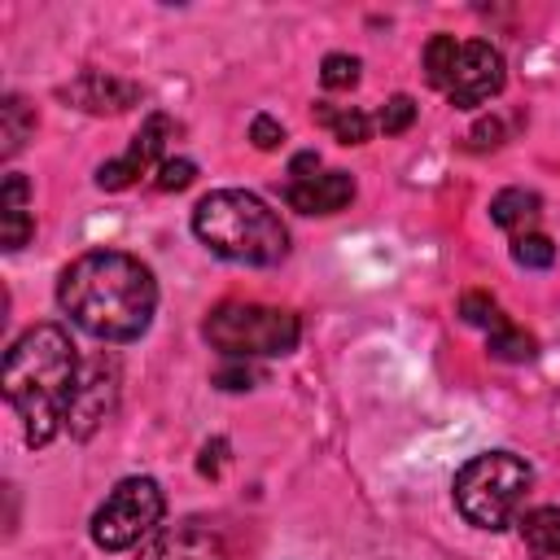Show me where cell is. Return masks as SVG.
Returning <instances> with one entry per match:
<instances>
[{"label": "cell", "instance_id": "5b68a950", "mask_svg": "<svg viewBox=\"0 0 560 560\" xmlns=\"http://www.w3.org/2000/svg\"><path fill=\"white\" fill-rule=\"evenodd\" d=\"M201 337L223 354V359H276L293 354L302 324L284 306H262V302H223L206 315Z\"/></svg>", "mask_w": 560, "mask_h": 560}, {"label": "cell", "instance_id": "d6986e66", "mask_svg": "<svg viewBox=\"0 0 560 560\" xmlns=\"http://www.w3.org/2000/svg\"><path fill=\"white\" fill-rule=\"evenodd\" d=\"M512 258H516V267H525V271H547V267L556 262V241L542 236V232H525V236L512 241Z\"/></svg>", "mask_w": 560, "mask_h": 560}, {"label": "cell", "instance_id": "83f0119b", "mask_svg": "<svg viewBox=\"0 0 560 560\" xmlns=\"http://www.w3.org/2000/svg\"><path fill=\"white\" fill-rule=\"evenodd\" d=\"M499 136H503V127H499L494 118H486V122H477V127H472V149H486V144L494 149V144H499Z\"/></svg>", "mask_w": 560, "mask_h": 560}, {"label": "cell", "instance_id": "4316f807", "mask_svg": "<svg viewBox=\"0 0 560 560\" xmlns=\"http://www.w3.org/2000/svg\"><path fill=\"white\" fill-rule=\"evenodd\" d=\"M223 451H228V442L223 438H214V442H206V451H201V472L206 477H219V464H223Z\"/></svg>", "mask_w": 560, "mask_h": 560}, {"label": "cell", "instance_id": "277c9868", "mask_svg": "<svg viewBox=\"0 0 560 560\" xmlns=\"http://www.w3.org/2000/svg\"><path fill=\"white\" fill-rule=\"evenodd\" d=\"M529 486H534V468L512 451H481L451 481L459 516L468 525H477V529L512 525L521 503H525V494H529Z\"/></svg>", "mask_w": 560, "mask_h": 560}, {"label": "cell", "instance_id": "52a82bcc", "mask_svg": "<svg viewBox=\"0 0 560 560\" xmlns=\"http://www.w3.org/2000/svg\"><path fill=\"white\" fill-rule=\"evenodd\" d=\"M503 52L486 39H464L455 48V61H451V74H446V88L442 96L459 109H477L486 105L490 96L503 92Z\"/></svg>", "mask_w": 560, "mask_h": 560}, {"label": "cell", "instance_id": "603a6c76", "mask_svg": "<svg viewBox=\"0 0 560 560\" xmlns=\"http://www.w3.org/2000/svg\"><path fill=\"white\" fill-rule=\"evenodd\" d=\"M459 319L472 324V328H486V332H490V328L503 319V311L494 306L490 293H464V298H459Z\"/></svg>", "mask_w": 560, "mask_h": 560}, {"label": "cell", "instance_id": "ba28073f", "mask_svg": "<svg viewBox=\"0 0 560 560\" xmlns=\"http://www.w3.org/2000/svg\"><path fill=\"white\" fill-rule=\"evenodd\" d=\"M140 560H228V542L210 521L184 516L175 525H158L140 542Z\"/></svg>", "mask_w": 560, "mask_h": 560}, {"label": "cell", "instance_id": "3957f363", "mask_svg": "<svg viewBox=\"0 0 560 560\" xmlns=\"http://www.w3.org/2000/svg\"><path fill=\"white\" fill-rule=\"evenodd\" d=\"M197 241L241 267H276L289 254L284 219L245 188H214L192 206Z\"/></svg>", "mask_w": 560, "mask_h": 560}, {"label": "cell", "instance_id": "7402d4cb", "mask_svg": "<svg viewBox=\"0 0 560 560\" xmlns=\"http://www.w3.org/2000/svg\"><path fill=\"white\" fill-rule=\"evenodd\" d=\"M376 122H381V131L385 136H402L411 122H416V101L407 96V92H398V96H389L385 105H381V114H376Z\"/></svg>", "mask_w": 560, "mask_h": 560}, {"label": "cell", "instance_id": "cb8c5ba5", "mask_svg": "<svg viewBox=\"0 0 560 560\" xmlns=\"http://www.w3.org/2000/svg\"><path fill=\"white\" fill-rule=\"evenodd\" d=\"M192 175H197V166H192L188 158H166V162L158 166V188H162V192H179V188L192 184Z\"/></svg>", "mask_w": 560, "mask_h": 560}, {"label": "cell", "instance_id": "44dd1931", "mask_svg": "<svg viewBox=\"0 0 560 560\" xmlns=\"http://www.w3.org/2000/svg\"><path fill=\"white\" fill-rule=\"evenodd\" d=\"M319 83H324L328 92L354 88V83H359V57H350V52H328V57L319 61Z\"/></svg>", "mask_w": 560, "mask_h": 560}, {"label": "cell", "instance_id": "9a60e30c", "mask_svg": "<svg viewBox=\"0 0 560 560\" xmlns=\"http://www.w3.org/2000/svg\"><path fill=\"white\" fill-rule=\"evenodd\" d=\"M315 122L328 127L341 144H368V136H372V118L363 109H354V105H328V101H319L315 105Z\"/></svg>", "mask_w": 560, "mask_h": 560}, {"label": "cell", "instance_id": "6da1fadb", "mask_svg": "<svg viewBox=\"0 0 560 560\" xmlns=\"http://www.w3.org/2000/svg\"><path fill=\"white\" fill-rule=\"evenodd\" d=\"M57 302L74 328L96 341H136L158 311L153 271L122 249H88L79 254L61 280Z\"/></svg>", "mask_w": 560, "mask_h": 560}, {"label": "cell", "instance_id": "ac0fdd59", "mask_svg": "<svg viewBox=\"0 0 560 560\" xmlns=\"http://www.w3.org/2000/svg\"><path fill=\"white\" fill-rule=\"evenodd\" d=\"M521 538L538 556H560V508H534L521 516Z\"/></svg>", "mask_w": 560, "mask_h": 560}, {"label": "cell", "instance_id": "7a4b0ae2", "mask_svg": "<svg viewBox=\"0 0 560 560\" xmlns=\"http://www.w3.org/2000/svg\"><path fill=\"white\" fill-rule=\"evenodd\" d=\"M4 398L22 420V433L31 446H48L66 429L70 398L79 389V354L61 324H35L26 328L0 372Z\"/></svg>", "mask_w": 560, "mask_h": 560}, {"label": "cell", "instance_id": "5bb4252c", "mask_svg": "<svg viewBox=\"0 0 560 560\" xmlns=\"http://www.w3.org/2000/svg\"><path fill=\"white\" fill-rule=\"evenodd\" d=\"M490 219H494L503 232H512V241H516V236L534 232V223L542 219V201H538V192H529V188H503V192L490 201Z\"/></svg>", "mask_w": 560, "mask_h": 560}, {"label": "cell", "instance_id": "2e32d148", "mask_svg": "<svg viewBox=\"0 0 560 560\" xmlns=\"http://www.w3.org/2000/svg\"><path fill=\"white\" fill-rule=\"evenodd\" d=\"M31 131H35V109H31L18 92H9V96L0 101V153L13 158V153L26 144Z\"/></svg>", "mask_w": 560, "mask_h": 560}, {"label": "cell", "instance_id": "e0dca14e", "mask_svg": "<svg viewBox=\"0 0 560 560\" xmlns=\"http://www.w3.org/2000/svg\"><path fill=\"white\" fill-rule=\"evenodd\" d=\"M486 350H490L494 359H503V363H525V359L538 354V350H534V337H529L525 328H516L508 315L486 332Z\"/></svg>", "mask_w": 560, "mask_h": 560}, {"label": "cell", "instance_id": "d4e9b609", "mask_svg": "<svg viewBox=\"0 0 560 560\" xmlns=\"http://www.w3.org/2000/svg\"><path fill=\"white\" fill-rule=\"evenodd\" d=\"M214 381H219V389H254L258 385V372L249 363H241V359H228V368H219Z\"/></svg>", "mask_w": 560, "mask_h": 560}, {"label": "cell", "instance_id": "484cf974", "mask_svg": "<svg viewBox=\"0 0 560 560\" xmlns=\"http://www.w3.org/2000/svg\"><path fill=\"white\" fill-rule=\"evenodd\" d=\"M249 140L267 153V149H276V144H284V127L276 122V118H267V114H258L254 122H249Z\"/></svg>", "mask_w": 560, "mask_h": 560}, {"label": "cell", "instance_id": "8992f818", "mask_svg": "<svg viewBox=\"0 0 560 560\" xmlns=\"http://www.w3.org/2000/svg\"><path fill=\"white\" fill-rule=\"evenodd\" d=\"M166 499L153 477H122L105 503L92 512V542L105 551H127L140 547L158 525H162Z\"/></svg>", "mask_w": 560, "mask_h": 560}, {"label": "cell", "instance_id": "8fae6325", "mask_svg": "<svg viewBox=\"0 0 560 560\" xmlns=\"http://www.w3.org/2000/svg\"><path fill=\"white\" fill-rule=\"evenodd\" d=\"M61 101H70L83 114H122L140 101V88L118 74H105V70H83L79 79H70L61 88Z\"/></svg>", "mask_w": 560, "mask_h": 560}, {"label": "cell", "instance_id": "30bf717a", "mask_svg": "<svg viewBox=\"0 0 560 560\" xmlns=\"http://www.w3.org/2000/svg\"><path fill=\"white\" fill-rule=\"evenodd\" d=\"M166 136H171V118H166V114H149V118L140 122V131L131 136L127 153H122V158H114V162H105V166L96 171V184H101V188H109V192L131 188L140 175H149L153 166H162V162H166V158H162Z\"/></svg>", "mask_w": 560, "mask_h": 560}, {"label": "cell", "instance_id": "9c48e42d", "mask_svg": "<svg viewBox=\"0 0 560 560\" xmlns=\"http://www.w3.org/2000/svg\"><path fill=\"white\" fill-rule=\"evenodd\" d=\"M114 402H118V363L101 354L96 363H88V368L79 372V389H74V398H70L66 429H70L74 438H92V433L105 424V416L114 411Z\"/></svg>", "mask_w": 560, "mask_h": 560}, {"label": "cell", "instance_id": "ffe728a7", "mask_svg": "<svg viewBox=\"0 0 560 560\" xmlns=\"http://www.w3.org/2000/svg\"><path fill=\"white\" fill-rule=\"evenodd\" d=\"M455 48H459V39L455 35H433L429 44H424V79H429V88H446V74H451V61H455Z\"/></svg>", "mask_w": 560, "mask_h": 560}, {"label": "cell", "instance_id": "4fadbf2b", "mask_svg": "<svg viewBox=\"0 0 560 560\" xmlns=\"http://www.w3.org/2000/svg\"><path fill=\"white\" fill-rule=\"evenodd\" d=\"M35 236V219H31V184L26 175L9 171L4 188H0V245L4 249H22Z\"/></svg>", "mask_w": 560, "mask_h": 560}, {"label": "cell", "instance_id": "7c38bea8", "mask_svg": "<svg viewBox=\"0 0 560 560\" xmlns=\"http://www.w3.org/2000/svg\"><path fill=\"white\" fill-rule=\"evenodd\" d=\"M284 201L298 214H337L354 201V175L346 171H315L284 184Z\"/></svg>", "mask_w": 560, "mask_h": 560}]
</instances>
